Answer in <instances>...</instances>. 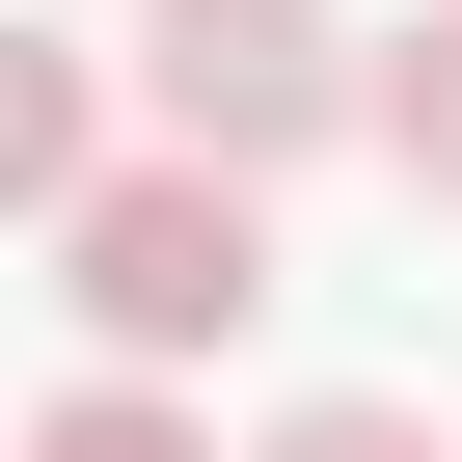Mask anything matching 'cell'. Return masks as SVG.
<instances>
[{
	"instance_id": "4",
	"label": "cell",
	"mask_w": 462,
	"mask_h": 462,
	"mask_svg": "<svg viewBox=\"0 0 462 462\" xmlns=\"http://www.w3.org/2000/svg\"><path fill=\"white\" fill-rule=\"evenodd\" d=\"M28 462H217V435L163 408V354H82V381L28 408Z\"/></svg>"
},
{
	"instance_id": "2",
	"label": "cell",
	"mask_w": 462,
	"mask_h": 462,
	"mask_svg": "<svg viewBox=\"0 0 462 462\" xmlns=\"http://www.w3.org/2000/svg\"><path fill=\"white\" fill-rule=\"evenodd\" d=\"M136 109L217 136V163H327V136H381V28H327V0H136Z\"/></svg>"
},
{
	"instance_id": "3",
	"label": "cell",
	"mask_w": 462,
	"mask_h": 462,
	"mask_svg": "<svg viewBox=\"0 0 462 462\" xmlns=\"http://www.w3.org/2000/svg\"><path fill=\"white\" fill-rule=\"evenodd\" d=\"M109 82H136L109 28H0V190H28V217L109 190Z\"/></svg>"
},
{
	"instance_id": "6",
	"label": "cell",
	"mask_w": 462,
	"mask_h": 462,
	"mask_svg": "<svg viewBox=\"0 0 462 462\" xmlns=\"http://www.w3.org/2000/svg\"><path fill=\"white\" fill-rule=\"evenodd\" d=\"M245 462H462V435H435V408H381V381H327V408H273Z\"/></svg>"
},
{
	"instance_id": "5",
	"label": "cell",
	"mask_w": 462,
	"mask_h": 462,
	"mask_svg": "<svg viewBox=\"0 0 462 462\" xmlns=\"http://www.w3.org/2000/svg\"><path fill=\"white\" fill-rule=\"evenodd\" d=\"M381 163L462 190V0H435V28H381Z\"/></svg>"
},
{
	"instance_id": "1",
	"label": "cell",
	"mask_w": 462,
	"mask_h": 462,
	"mask_svg": "<svg viewBox=\"0 0 462 462\" xmlns=\"http://www.w3.org/2000/svg\"><path fill=\"white\" fill-rule=\"evenodd\" d=\"M28 245H55L82 354H217V327H273V163L163 136V163H109L82 217H28Z\"/></svg>"
}]
</instances>
